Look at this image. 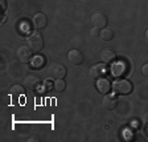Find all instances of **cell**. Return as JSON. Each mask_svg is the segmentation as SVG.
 Segmentation results:
<instances>
[{"label": "cell", "mask_w": 148, "mask_h": 142, "mask_svg": "<svg viewBox=\"0 0 148 142\" xmlns=\"http://www.w3.org/2000/svg\"><path fill=\"white\" fill-rule=\"evenodd\" d=\"M118 104V96L116 94H110V93H106L103 100H102V105L106 110H112L115 109Z\"/></svg>", "instance_id": "8992f818"}, {"label": "cell", "mask_w": 148, "mask_h": 142, "mask_svg": "<svg viewBox=\"0 0 148 142\" xmlns=\"http://www.w3.org/2000/svg\"><path fill=\"white\" fill-rule=\"evenodd\" d=\"M97 90H98L99 93H102V94H106V93L110 92V89L112 88V85H111L110 80L106 77H99L98 80H97Z\"/></svg>", "instance_id": "ba28073f"}, {"label": "cell", "mask_w": 148, "mask_h": 142, "mask_svg": "<svg viewBox=\"0 0 148 142\" xmlns=\"http://www.w3.org/2000/svg\"><path fill=\"white\" fill-rule=\"evenodd\" d=\"M54 89L57 92H64L66 89V84H65V81L62 78H58V80L54 81Z\"/></svg>", "instance_id": "e0dca14e"}, {"label": "cell", "mask_w": 148, "mask_h": 142, "mask_svg": "<svg viewBox=\"0 0 148 142\" xmlns=\"http://www.w3.org/2000/svg\"><path fill=\"white\" fill-rule=\"evenodd\" d=\"M52 88H54V84H52L49 80H45V81H44V90H45V92L50 90Z\"/></svg>", "instance_id": "ac0fdd59"}, {"label": "cell", "mask_w": 148, "mask_h": 142, "mask_svg": "<svg viewBox=\"0 0 148 142\" xmlns=\"http://www.w3.org/2000/svg\"><path fill=\"white\" fill-rule=\"evenodd\" d=\"M103 73H105V66H103V65H101V64L91 66V68H90V71H89L90 77H91L92 80H98V78L101 77Z\"/></svg>", "instance_id": "7c38bea8"}, {"label": "cell", "mask_w": 148, "mask_h": 142, "mask_svg": "<svg viewBox=\"0 0 148 142\" xmlns=\"http://www.w3.org/2000/svg\"><path fill=\"white\" fill-rule=\"evenodd\" d=\"M32 23H33V25L37 28V29H42V28H45L46 24H48V17H46L44 13L38 12V13H36V15L33 16Z\"/></svg>", "instance_id": "30bf717a"}, {"label": "cell", "mask_w": 148, "mask_h": 142, "mask_svg": "<svg viewBox=\"0 0 148 142\" xmlns=\"http://www.w3.org/2000/svg\"><path fill=\"white\" fill-rule=\"evenodd\" d=\"M91 24L92 27H97V28H105L107 25V17H106L105 13L102 12H95L92 13L91 16Z\"/></svg>", "instance_id": "52a82bcc"}, {"label": "cell", "mask_w": 148, "mask_h": 142, "mask_svg": "<svg viewBox=\"0 0 148 142\" xmlns=\"http://www.w3.org/2000/svg\"><path fill=\"white\" fill-rule=\"evenodd\" d=\"M40 78L36 77V76H33V74H29V76H27V77L24 78V81H23V85H24V88L27 90H31V92H33V90H36L37 88L40 87Z\"/></svg>", "instance_id": "277c9868"}, {"label": "cell", "mask_w": 148, "mask_h": 142, "mask_svg": "<svg viewBox=\"0 0 148 142\" xmlns=\"http://www.w3.org/2000/svg\"><path fill=\"white\" fill-rule=\"evenodd\" d=\"M48 73L52 78H56V80H58V78H64L68 73V69L65 68V65L60 64V62H53V64L49 65V68H48Z\"/></svg>", "instance_id": "7a4b0ae2"}, {"label": "cell", "mask_w": 148, "mask_h": 142, "mask_svg": "<svg viewBox=\"0 0 148 142\" xmlns=\"http://www.w3.org/2000/svg\"><path fill=\"white\" fill-rule=\"evenodd\" d=\"M99 36H101V39L103 41H110L112 37H114V32H112V29L108 27H105L102 28L101 32H99Z\"/></svg>", "instance_id": "9a60e30c"}, {"label": "cell", "mask_w": 148, "mask_h": 142, "mask_svg": "<svg viewBox=\"0 0 148 142\" xmlns=\"http://www.w3.org/2000/svg\"><path fill=\"white\" fill-rule=\"evenodd\" d=\"M45 57L41 55H36L31 59V68L33 69H41L45 65Z\"/></svg>", "instance_id": "4fadbf2b"}, {"label": "cell", "mask_w": 148, "mask_h": 142, "mask_svg": "<svg viewBox=\"0 0 148 142\" xmlns=\"http://www.w3.org/2000/svg\"><path fill=\"white\" fill-rule=\"evenodd\" d=\"M112 89L116 94H130L132 92V84L127 80H118L114 82Z\"/></svg>", "instance_id": "3957f363"}, {"label": "cell", "mask_w": 148, "mask_h": 142, "mask_svg": "<svg viewBox=\"0 0 148 142\" xmlns=\"http://www.w3.org/2000/svg\"><path fill=\"white\" fill-rule=\"evenodd\" d=\"M142 73L144 74L145 77H148V62H147V64H144V65L142 66Z\"/></svg>", "instance_id": "d6986e66"}, {"label": "cell", "mask_w": 148, "mask_h": 142, "mask_svg": "<svg viewBox=\"0 0 148 142\" xmlns=\"http://www.w3.org/2000/svg\"><path fill=\"white\" fill-rule=\"evenodd\" d=\"M99 32H101V31H99V28H97V27H92V29H91V36H94V37H95V36H98V35H99Z\"/></svg>", "instance_id": "ffe728a7"}, {"label": "cell", "mask_w": 148, "mask_h": 142, "mask_svg": "<svg viewBox=\"0 0 148 142\" xmlns=\"http://www.w3.org/2000/svg\"><path fill=\"white\" fill-rule=\"evenodd\" d=\"M27 44L33 52H38V51H41L44 48V39L40 32H32L28 36Z\"/></svg>", "instance_id": "6da1fadb"}, {"label": "cell", "mask_w": 148, "mask_h": 142, "mask_svg": "<svg viewBox=\"0 0 148 142\" xmlns=\"http://www.w3.org/2000/svg\"><path fill=\"white\" fill-rule=\"evenodd\" d=\"M16 56H17L18 61L28 62V61H31V59H32V49L29 46H25V45L18 46L17 51H16Z\"/></svg>", "instance_id": "5b68a950"}, {"label": "cell", "mask_w": 148, "mask_h": 142, "mask_svg": "<svg viewBox=\"0 0 148 142\" xmlns=\"http://www.w3.org/2000/svg\"><path fill=\"white\" fill-rule=\"evenodd\" d=\"M145 39H147V41H148V29L145 31Z\"/></svg>", "instance_id": "cb8c5ba5"}, {"label": "cell", "mask_w": 148, "mask_h": 142, "mask_svg": "<svg viewBox=\"0 0 148 142\" xmlns=\"http://www.w3.org/2000/svg\"><path fill=\"white\" fill-rule=\"evenodd\" d=\"M68 60L71 65H81L83 62V56L78 49H71L68 53Z\"/></svg>", "instance_id": "9c48e42d"}, {"label": "cell", "mask_w": 148, "mask_h": 142, "mask_svg": "<svg viewBox=\"0 0 148 142\" xmlns=\"http://www.w3.org/2000/svg\"><path fill=\"white\" fill-rule=\"evenodd\" d=\"M112 72H114V76H124V73H126L124 64H122V62H116V65L114 66Z\"/></svg>", "instance_id": "2e32d148"}, {"label": "cell", "mask_w": 148, "mask_h": 142, "mask_svg": "<svg viewBox=\"0 0 148 142\" xmlns=\"http://www.w3.org/2000/svg\"><path fill=\"white\" fill-rule=\"evenodd\" d=\"M0 4H1V9H3V12L7 9V0H0Z\"/></svg>", "instance_id": "7402d4cb"}, {"label": "cell", "mask_w": 148, "mask_h": 142, "mask_svg": "<svg viewBox=\"0 0 148 142\" xmlns=\"http://www.w3.org/2000/svg\"><path fill=\"white\" fill-rule=\"evenodd\" d=\"M143 124L145 126H148V112H145L144 114H143Z\"/></svg>", "instance_id": "44dd1931"}, {"label": "cell", "mask_w": 148, "mask_h": 142, "mask_svg": "<svg viewBox=\"0 0 148 142\" xmlns=\"http://www.w3.org/2000/svg\"><path fill=\"white\" fill-rule=\"evenodd\" d=\"M28 141H29V142H31V141H38V138H37V137H31Z\"/></svg>", "instance_id": "603a6c76"}, {"label": "cell", "mask_w": 148, "mask_h": 142, "mask_svg": "<svg viewBox=\"0 0 148 142\" xmlns=\"http://www.w3.org/2000/svg\"><path fill=\"white\" fill-rule=\"evenodd\" d=\"M24 85H12V88L9 89V96L13 97V98H20L21 96H24Z\"/></svg>", "instance_id": "5bb4252c"}, {"label": "cell", "mask_w": 148, "mask_h": 142, "mask_svg": "<svg viewBox=\"0 0 148 142\" xmlns=\"http://www.w3.org/2000/svg\"><path fill=\"white\" fill-rule=\"evenodd\" d=\"M115 59H116V55L114 53V51L103 49L101 52V60H102V62H105V64H111Z\"/></svg>", "instance_id": "8fae6325"}]
</instances>
